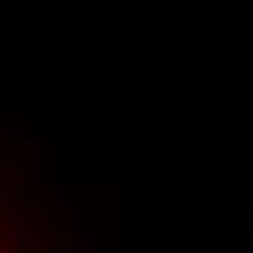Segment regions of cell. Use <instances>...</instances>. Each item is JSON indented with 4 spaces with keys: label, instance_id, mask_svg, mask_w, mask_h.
I'll return each instance as SVG.
<instances>
[{
    "label": "cell",
    "instance_id": "1",
    "mask_svg": "<svg viewBox=\"0 0 253 253\" xmlns=\"http://www.w3.org/2000/svg\"><path fill=\"white\" fill-rule=\"evenodd\" d=\"M0 242H3V245H9V248H15V245H18L21 239H18L15 233H0Z\"/></svg>",
    "mask_w": 253,
    "mask_h": 253
}]
</instances>
